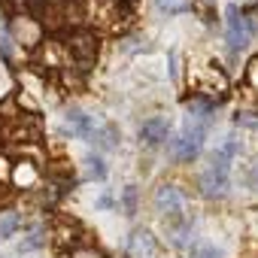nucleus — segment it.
<instances>
[{"label":"nucleus","mask_w":258,"mask_h":258,"mask_svg":"<svg viewBox=\"0 0 258 258\" xmlns=\"http://www.w3.org/2000/svg\"><path fill=\"white\" fill-rule=\"evenodd\" d=\"M204 134H207V127H204V124H195V121L188 118V124L182 127L179 137L173 140V155H176L179 161L198 158V152H201V146H204Z\"/></svg>","instance_id":"f257e3e1"},{"label":"nucleus","mask_w":258,"mask_h":258,"mask_svg":"<svg viewBox=\"0 0 258 258\" xmlns=\"http://www.w3.org/2000/svg\"><path fill=\"white\" fill-rule=\"evenodd\" d=\"M185 207V198L176 185H158L155 188V210L164 216V219H176Z\"/></svg>","instance_id":"f03ea898"},{"label":"nucleus","mask_w":258,"mask_h":258,"mask_svg":"<svg viewBox=\"0 0 258 258\" xmlns=\"http://www.w3.org/2000/svg\"><path fill=\"white\" fill-rule=\"evenodd\" d=\"M249 37H252L249 22L240 16V10H237V7H228V43H231V49H234V52H240V49L249 43Z\"/></svg>","instance_id":"7ed1b4c3"},{"label":"nucleus","mask_w":258,"mask_h":258,"mask_svg":"<svg viewBox=\"0 0 258 258\" xmlns=\"http://www.w3.org/2000/svg\"><path fill=\"white\" fill-rule=\"evenodd\" d=\"M167 137H170V121H167L164 115H152V118H146L143 127H140V140L149 143V146H158V143H164Z\"/></svg>","instance_id":"20e7f679"},{"label":"nucleus","mask_w":258,"mask_h":258,"mask_svg":"<svg viewBox=\"0 0 258 258\" xmlns=\"http://www.w3.org/2000/svg\"><path fill=\"white\" fill-rule=\"evenodd\" d=\"M228 188H231V176H228L225 170H213V167H210V170L201 176V191H204L207 198H225Z\"/></svg>","instance_id":"39448f33"},{"label":"nucleus","mask_w":258,"mask_h":258,"mask_svg":"<svg viewBox=\"0 0 258 258\" xmlns=\"http://www.w3.org/2000/svg\"><path fill=\"white\" fill-rule=\"evenodd\" d=\"M70 55H73L82 67H88V64L94 61V55H97V40H94L91 34L73 37V40H70Z\"/></svg>","instance_id":"423d86ee"},{"label":"nucleus","mask_w":258,"mask_h":258,"mask_svg":"<svg viewBox=\"0 0 258 258\" xmlns=\"http://www.w3.org/2000/svg\"><path fill=\"white\" fill-rule=\"evenodd\" d=\"M152 249H155L152 234H149V231H134V237H131V252H134V255H149Z\"/></svg>","instance_id":"0eeeda50"},{"label":"nucleus","mask_w":258,"mask_h":258,"mask_svg":"<svg viewBox=\"0 0 258 258\" xmlns=\"http://www.w3.org/2000/svg\"><path fill=\"white\" fill-rule=\"evenodd\" d=\"M19 228H22L19 213H13V210H4V213H0V237H13Z\"/></svg>","instance_id":"6e6552de"},{"label":"nucleus","mask_w":258,"mask_h":258,"mask_svg":"<svg viewBox=\"0 0 258 258\" xmlns=\"http://www.w3.org/2000/svg\"><path fill=\"white\" fill-rule=\"evenodd\" d=\"M16 182H19V185H34V182H37V170H34L31 164H19V167H16Z\"/></svg>","instance_id":"1a4fd4ad"},{"label":"nucleus","mask_w":258,"mask_h":258,"mask_svg":"<svg viewBox=\"0 0 258 258\" xmlns=\"http://www.w3.org/2000/svg\"><path fill=\"white\" fill-rule=\"evenodd\" d=\"M70 258H106L100 249H91V246H76L73 252H70Z\"/></svg>","instance_id":"9d476101"},{"label":"nucleus","mask_w":258,"mask_h":258,"mask_svg":"<svg viewBox=\"0 0 258 258\" xmlns=\"http://www.w3.org/2000/svg\"><path fill=\"white\" fill-rule=\"evenodd\" d=\"M124 210H127V216L137 213V188H134V185L124 188Z\"/></svg>","instance_id":"9b49d317"},{"label":"nucleus","mask_w":258,"mask_h":258,"mask_svg":"<svg viewBox=\"0 0 258 258\" xmlns=\"http://www.w3.org/2000/svg\"><path fill=\"white\" fill-rule=\"evenodd\" d=\"M85 164H88V173H91V176H97V179H103V176H106V167H103V161H100V158H94V155H91V158H85Z\"/></svg>","instance_id":"f8f14e48"},{"label":"nucleus","mask_w":258,"mask_h":258,"mask_svg":"<svg viewBox=\"0 0 258 258\" xmlns=\"http://www.w3.org/2000/svg\"><path fill=\"white\" fill-rule=\"evenodd\" d=\"M158 7H161V10H170V13H182V10H188L191 4H188V0H158Z\"/></svg>","instance_id":"ddd939ff"},{"label":"nucleus","mask_w":258,"mask_h":258,"mask_svg":"<svg viewBox=\"0 0 258 258\" xmlns=\"http://www.w3.org/2000/svg\"><path fill=\"white\" fill-rule=\"evenodd\" d=\"M40 243H43V234L37 231V234H31V240H25V243H22V249H37Z\"/></svg>","instance_id":"4468645a"},{"label":"nucleus","mask_w":258,"mask_h":258,"mask_svg":"<svg viewBox=\"0 0 258 258\" xmlns=\"http://www.w3.org/2000/svg\"><path fill=\"white\" fill-rule=\"evenodd\" d=\"M198 258H222V252H216V249H204Z\"/></svg>","instance_id":"2eb2a0df"},{"label":"nucleus","mask_w":258,"mask_h":258,"mask_svg":"<svg viewBox=\"0 0 258 258\" xmlns=\"http://www.w3.org/2000/svg\"><path fill=\"white\" fill-rule=\"evenodd\" d=\"M255 188H258V173H255Z\"/></svg>","instance_id":"dca6fc26"}]
</instances>
